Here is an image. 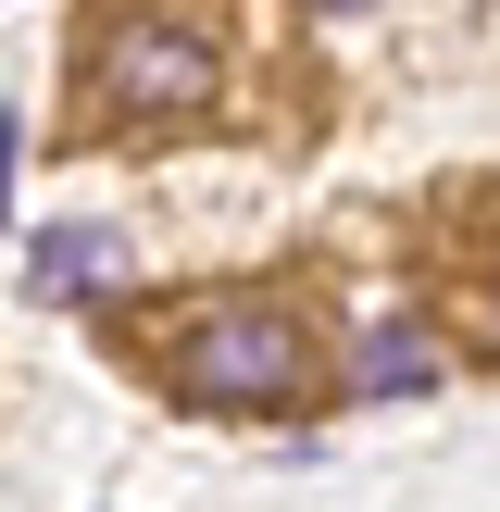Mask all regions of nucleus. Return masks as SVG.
Listing matches in <instances>:
<instances>
[{
    "label": "nucleus",
    "mask_w": 500,
    "mask_h": 512,
    "mask_svg": "<svg viewBox=\"0 0 500 512\" xmlns=\"http://www.w3.org/2000/svg\"><path fill=\"white\" fill-rule=\"evenodd\" d=\"M175 388H188L200 413H275V400L300 388V325L225 300V313H200L188 338H175Z\"/></svg>",
    "instance_id": "1"
},
{
    "label": "nucleus",
    "mask_w": 500,
    "mask_h": 512,
    "mask_svg": "<svg viewBox=\"0 0 500 512\" xmlns=\"http://www.w3.org/2000/svg\"><path fill=\"white\" fill-rule=\"evenodd\" d=\"M100 88L138 125H188L200 100H213V50H200L188 25H125V38L100 50Z\"/></svg>",
    "instance_id": "2"
},
{
    "label": "nucleus",
    "mask_w": 500,
    "mask_h": 512,
    "mask_svg": "<svg viewBox=\"0 0 500 512\" xmlns=\"http://www.w3.org/2000/svg\"><path fill=\"white\" fill-rule=\"evenodd\" d=\"M113 288V238L100 225H38L25 238V300H50V313H75V300Z\"/></svg>",
    "instance_id": "3"
},
{
    "label": "nucleus",
    "mask_w": 500,
    "mask_h": 512,
    "mask_svg": "<svg viewBox=\"0 0 500 512\" xmlns=\"http://www.w3.org/2000/svg\"><path fill=\"white\" fill-rule=\"evenodd\" d=\"M350 388H363V400H413V388H438V338H425V325H375L363 363H350Z\"/></svg>",
    "instance_id": "4"
},
{
    "label": "nucleus",
    "mask_w": 500,
    "mask_h": 512,
    "mask_svg": "<svg viewBox=\"0 0 500 512\" xmlns=\"http://www.w3.org/2000/svg\"><path fill=\"white\" fill-rule=\"evenodd\" d=\"M313 13H363V0H313Z\"/></svg>",
    "instance_id": "5"
},
{
    "label": "nucleus",
    "mask_w": 500,
    "mask_h": 512,
    "mask_svg": "<svg viewBox=\"0 0 500 512\" xmlns=\"http://www.w3.org/2000/svg\"><path fill=\"white\" fill-rule=\"evenodd\" d=\"M488 325H500V300H488Z\"/></svg>",
    "instance_id": "6"
}]
</instances>
